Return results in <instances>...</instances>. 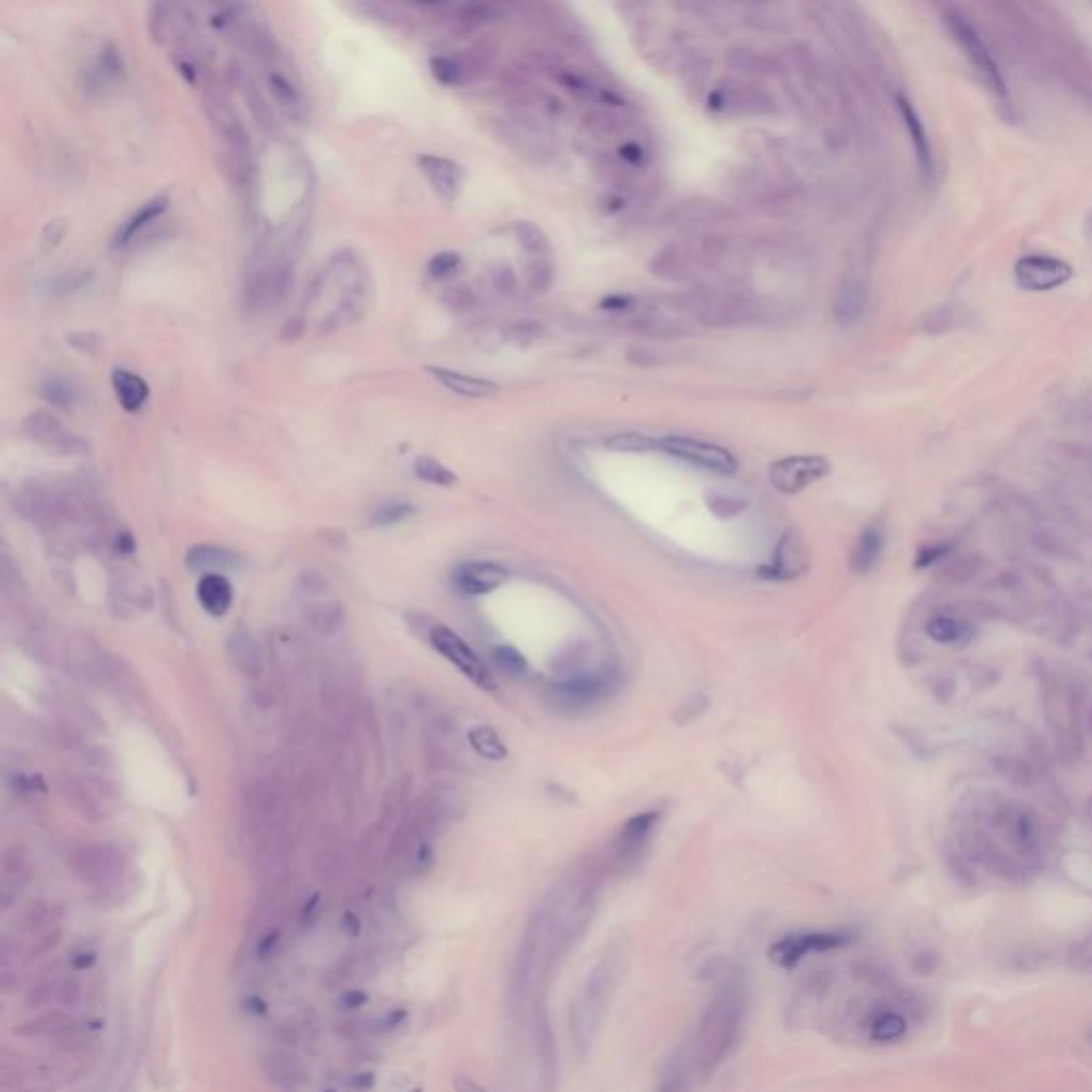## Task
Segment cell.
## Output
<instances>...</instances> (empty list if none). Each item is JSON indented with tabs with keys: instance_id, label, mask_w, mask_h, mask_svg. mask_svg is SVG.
<instances>
[{
	"instance_id": "1",
	"label": "cell",
	"mask_w": 1092,
	"mask_h": 1092,
	"mask_svg": "<svg viewBox=\"0 0 1092 1092\" xmlns=\"http://www.w3.org/2000/svg\"><path fill=\"white\" fill-rule=\"evenodd\" d=\"M585 898L587 896L578 895L576 890L575 895L566 890L557 892L551 903L542 907L536 922L527 933L521 954V977L525 983L540 980V975L551 967L553 956H557L563 945L570 941L578 924H583Z\"/></svg>"
},
{
	"instance_id": "2",
	"label": "cell",
	"mask_w": 1092,
	"mask_h": 1092,
	"mask_svg": "<svg viewBox=\"0 0 1092 1092\" xmlns=\"http://www.w3.org/2000/svg\"><path fill=\"white\" fill-rule=\"evenodd\" d=\"M368 293L370 280L361 261L355 255H350V252L335 255L327 263L325 269L318 273L310 293L312 305H325V301H333L329 316L318 327V333H331L361 316L365 305H368Z\"/></svg>"
},
{
	"instance_id": "3",
	"label": "cell",
	"mask_w": 1092,
	"mask_h": 1092,
	"mask_svg": "<svg viewBox=\"0 0 1092 1092\" xmlns=\"http://www.w3.org/2000/svg\"><path fill=\"white\" fill-rule=\"evenodd\" d=\"M619 973H621L619 960L615 956H604L580 986L570 1013L572 1035L580 1048L590 1045L602 1026L610 998L615 995Z\"/></svg>"
},
{
	"instance_id": "4",
	"label": "cell",
	"mask_w": 1092,
	"mask_h": 1092,
	"mask_svg": "<svg viewBox=\"0 0 1092 1092\" xmlns=\"http://www.w3.org/2000/svg\"><path fill=\"white\" fill-rule=\"evenodd\" d=\"M740 1007H743V1003H740L738 988L723 990L715 998L698 1037V1060L705 1069H711L717 1060H721L723 1052L728 1050V1045L735 1040L740 1022Z\"/></svg>"
},
{
	"instance_id": "5",
	"label": "cell",
	"mask_w": 1092,
	"mask_h": 1092,
	"mask_svg": "<svg viewBox=\"0 0 1092 1092\" xmlns=\"http://www.w3.org/2000/svg\"><path fill=\"white\" fill-rule=\"evenodd\" d=\"M945 24H948L954 41L958 43V48L965 53V58L971 63L975 71L982 75L983 81H986L992 90H995L997 96L1005 98L1007 86L1003 73H1000L995 56H992L988 45L983 43L980 33H977V28L956 9L945 11Z\"/></svg>"
},
{
	"instance_id": "6",
	"label": "cell",
	"mask_w": 1092,
	"mask_h": 1092,
	"mask_svg": "<svg viewBox=\"0 0 1092 1092\" xmlns=\"http://www.w3.org/2000/svg\"><path fill=\"white\" fill-rule=\"evenodd\" d=\"M830 474V461L820 455H792L770 463L768 478L777 491L794 495Z\"/></svg>"
},
{
	"instance_id": "7",
	"label": "cell",
	"mask_w": 1092,
	"mask_h": 1092,
	"mask_svg": "<svg viewBox=\"0 0 1092 1092\" xmlns=\"http://www.w3.org/2000/svg\"><path fill=\"white\" fill-rule=\"evenodd\" d=\"M660 450L685 463L717 472V474H735L738 468L735 455L728 448L713 444V442L683 438V435H668V438L660 440Z\"/></svg>"
},
{
	"instance_id": "8",
	"label": "cell",
	"mask_w": 1092,
	"mask_h": 1092,
	"mask_svg": "<svg viewBox=\"0 0 1092 1092\" xmlns=\"http://www.w3.org/2000/svg\"><path fill=\"white\" fill-rule=\"evenodd\" d=\"M1013 276L1020 288L1030 293H1048L1065 286L1073 278V267L1058 256L1028 255L1015 263Z\"/></svg>"
},
{
	"instance_id": "9",
	"label": "cell",
	"mask_w": 1092,
	"mask_h": 1092,
	"mask_svg": "<svg viewBox=\"0 0 1092 1092\" xmlns=\"http://www.w3.org/2000/svg\"><path fill=\"white\" fill-rule=\"evenodd\" d=\"M73 866L83 883L103 890L120 880L122 873H124L126 860L122 852L111 845H88L81 847L78 855H75Z\"/></svg>"
},
{
	"instance_id": "10",
	"label": "cell",
	"mask_w": 1092,
	"mask_h": 1092,
	"mask_svg": "<svg viewBox=\"0 0 1092 1092\" xmlns=\"http://www.w3.org/2000/svg\"><path fill=\"white\" fill-rule=\"evenodd\" d=\"M430 643L442 658H446L455 668H459L470 681H474L478 687H483L487 692L495 690V681L493 677L488 675L485 663L480 662L478 655L472 651L453 630L444 628V625H433L430 632Z\"/></svg>"
},
{
	"instance_id": "11",
	"label": "cell",
	"mask_w": 1092,
	"mask_h": 1092,
	"mask_svg": "<svg viewBox=\"0 0 1092 1092\" xmlns=\"http://www.w3.org/2000/svg\"><path fill=\"white\" fill-rule=\"evenodd\" d=\"M24 431L39 444L56 450L60 455H80L86 450V442L75 433H68L63 423L50 412H33L24 421Z\"/></svg>"
},
{
	"instance_id": "12",
	"label": "cell",
	"mask_w": 1092,
	"mask_h": 1092,
	"mask_svg": "<svg viewBox=\"0 0 1092 1092\" xmlns=\"http://www.w3.org/2000/svg\"><path fill=\"white\" fill-rule=\"evenodd\" d=\"M807 566L808 561L803 538H800L796 531H788L777 545L773 560H770L766 566H762L758 570V575L768 580H792L803 575Z\"/></svg>"
},
{
	"instance_id": "13",
	"label": "cell",
	"mask_w": 1092,
	"mask_h": 1092,
	"mask_svg": "<svg viewBox=\"0 0 1092 1092\" xmlns=\"http://www.w3.org/2000/svg\"><path fill=\"white\" fill-rule=\"evenodd\" d=\"M613 690V675L606 670L590 672V675L572 677L555 687V693L566 705L572 706H591L595 702L606 698V693Z\"/></svg>"
},
{
	"instance_id": "14",
	"label": "cell",
	"mask_w": 1092,
	"mask_h": 1092,
	"mask_svg": "<svg viewBox=\"0 0 1092 1092\" xmlns=\"http://www.w3.org/2000/svg\"><path fill=\"white\" fill-rule=\"evenodd\" d=\"M418 167H421L425 178L431 182V186L435 193L440 195V198H444L446 203H453L455 198L459 197L463 186V169L455 163V160L435 154H423L418 158Z\"/></svg>"
},
{
	"instance_id": "15",
	"label": "cell",
	"mask_w": 1092,
	"mask_h": 1092,
	"mask_svg": "<svg viewBox=\"0 0 1092 1092\" xmlns=\"http://www.w3.org/2000/svg\"><path fill=\"white\" fill-rule=\"evenodd\" d=\"M510 578V572L506 568L498 566L493 561H468L457 570L455 583L463 593L468 595H483L493 590H498Z\"/></svg>"
},
{
	"instance_id": "16",
	"label": "cell",
	"mask_w": 1092,
	"mask_h": 1092,
	"mask_svg": "<svg viewBox=\"0 0 1092 1092\" xmlns=\"http://www.w3.org/2000/svg\"><path fill=\"white\" fill-rule=\"evenodd\" d=\"M896 105H898L900 118H903L905 126H907V133H909V137H911L915 158H918L920 169L924 175H926V178H933L935 156H933V145H930L926 126H924V122L920 120V113L915 111V107L911 105V101H909L907 96L898 95Z\"/></svg>"
},
{
	"instance_id": "17",
	"label": "cell",
	"mask_w": 1092,
	"mask_h": 1092,
	"mask_svg": "<svg viewBox=\"0 0 1092 1092\" xmlns=\"http://www.w3.org/2000/svg\"><path fill=\"white\" fill-rule=\"evenodd\" d=\"M866 301L868 293L865 280H860L858 276H850L841 282V286L837 290L835 303H832V314H835V320L838 325L843 327L853 325L858 323L862 314H865Z\"/></svg>"
},
{
	"instance_id": "18",
	"label": "cell",
	"mask_w": 1092,
	"mask_h": 1092,
	"mask_svg": "<svg viewBox=\"0 0 1092 1092\" xmlns=\"http://www.w3.org/2000/svg\"><path fill=\"white\" fill-rule=\"evenodd\" d=\"M427 371H430L431 376L440 382V385H444L448 391H453L461 397H470V400H485V397H491L500 391L498 382L480 378V376H470V373H463V371H457V370L427 368Z\"/></svg>"
},
{
	"instance_id": "19",
	"label": "cell",
	"mask_w": 1092,
	"mask_h": 1092,
	"mask_svg": "<svg viewBox=\"0 0 1092 1092\" xmlns=\"http://www.w3.org/2000/svg\"><path fill=\"white\" fill-rule=\"evenodd\" d=\"M186 566L195 572H203L205 575H223V572H235L241 568V557L226 548L211 546V545H198L193 546L186 555Z\"/></svg>"
},
{
	"instance_id": "20",
	"label": "cell",
	"mask_w": 1092,
	"mask_h": 1092,
	"mask_svg": "<svg viewBox=\"0 0 1092 1092\" xmlns=\"http://www.w3.org/2000/svg\"><path fill=\"white\" fill-rule=\"evenodd\" d=\"M228 658H231L233 666L246 677H258V672L263 670L261 645L256 643L255 633L248 628H235L231 633V638H228Z\"/></svg>"
},
{
	"instance_id": "21",
	"label": "cell",
	"mask_w": 1092,
	"mask_h": 1092,
	"mask_svg": "<svg viewBox=\"0 0 1092 1092\" xmlns=\"http://www.w3.org/2000/svg\"><path fill=\"white\" fill-rule=\"evenodd\" d=\"M197 595L205 613L225 617L233 604V587L225 575H205L198 580Z\"/></svg>"
},
{
	"instance_id": "22",
	"label": "cell",
	"mask_w": 1092,
	"mask_h": 1092,
	"mask_svg": "<svg viewBox=\"0 0 1092 1092\" xmlns=\"http://www.w3.org/2000/svg\"><path fill=\"white\" fill-rule=\"evenodd\" d=\"M883 548H885L883 525L881 523L868 525L866 530L860 533L858 545L853 548L852 568L858 572V575H868V572L875 570L877 563H880Z\"/></svg>"
},
{
	"instance_id": "23",
	"label": "cell",
	"mask_w": 1092,
	"mask_h": 1092,
	"mask_svg": "<svg viewBox=\"0 0 1092 1092\" xmlns=\"http://www.w3.org/2000/svg\"><path fill=\"white\" fill-rule=\"evenodd\" d=\"M111 385H113V391H116L120 406L124 408L126 412L141 410L143 403L148 401V397H150L148 382L128 370H113Z\"/></svg>"
},
{
	"instance_id": "24",
	"label": "cell",
	"mask_w": 1092,
	"mask_h": 1092,
	"mask_svg": "<svg viewBox=\"0 0 1092 1092\" xmlns=\"http://www.w3.org/2000/svg\"><path fill=\"white\" fill-rule=\"evenodd\" d=\"M167 205H169V198L167 197H156V198H152V201L145 203L139 211L133 213V216L120 226V231L116 233V240H113V248H124L126 243H131L137 233L143 231V228L148 226L150 223H154V220L163 216V213L167 211Z\"/></svg>"
},
{
	"instance_id": "25",
	"label": "cell",
	"mask_w": 1092,
	"mask_h": 1092,
	"mask_svg": "<svg viewBox=\"0 0 1092 1092\" xmlns=\"http://www.w3.org/2000/svg\"><path fill=\"white\" fill-rule=\"evenodd\" d=\"M845 939L838 935H807V937H790L783 943H779V960H798L811 950H830L843 945Z\"/></svg>"
},
{
	"instance_id": "26",
	"label": "cell",
	"mask_w": 1092,
	"mask_h": 1092,
	"mask_svg": "<svg viewBox=\"0 0 1092 1092\" xmlns=\"http://www.w3.org/2000/svg\"><path fill=\"white\" fill-rule=\"evenodd\" d=\"M658 820H660L658 811H647V813L633 815L621 830V838H619V847H621V852L632 853V852H636L638 847H643L647 843L648 835L653 832L655 823H658Z\"/></svg>"
},
{
	"instance_id": "27",
	"label": "cell",
	"mask_w": 1092,
	"mask_h": 1092,
	"mask_svg": "<svg viewBox=\"0 0 1092 1092\" xmlns=\"http://www.w3.org/2000/svg\"><path fill=\"white\" fill-rule=\"evenodd\" d=\"M122 58L113 48H105L101 56L95 63V66L88 68L86 73V90H103L107 83L116 81L122 75Z\"/></svg>"
},
{
	"instance_id": "28",
	"label": "cell",
	"mask_w": 1092,
	"mask_h": 1092,
	"mask_svg": "<svg viewBox=\"0 0 1092 1092\" xmlns=\"http://www.w3.org/2000/svg\"><path fill=\"white\" fill-rule=\"evenodd\" d=\"M468 740L472 750H474L480 758H485L488 762H502L508 758L506 745H503L498 732L488 728V725H474V728L468 732Z\"/></svg>"
},
{
	"instance_id": "29",
	"label": "cell",
	"mask_w": 1092,
	"mask_h": 1092,
	"mask_svg": "<svg viewBox=\"0 0 1092 1092\" xmlns=\"http://www.w3.org/2000/svg\"><path fill=\"white\" fill-rule=\"evenodd\" d=\"M924 630H926L928 638L935 640L939 645H956L968 636L967 623H962L956 617L950 615L930 617L926 625H924Z\"/></svg>"
},
{
	"instance_id": "30",
	"label": "cell",
	"mask_w": 1092,
	"mask_h": 1092,
	"mask_svg": "<svg viewBox=\"0 0 1092 1092\" xmlns=\"http://www.w3.org/2000/svg\"><path fill=\"white\" fill-rule=\"evenodd\" d=\"M39 395H41L43 401H48L50 406L60 408V410L75 408V403H78V397H80L78 388H75L71 382L65 380V378L43 380Z\"/></svg>"
},
{
	"instance_id": "31",
	"label": "cell",
	"mask_w": 1092,
	"mask_h": 1092,
	"mask_svg": "<svg viewBox=\"0 0 1092 1092\" xmlns=\"http://www.w3.org/2000/svg\"><path fill=\"white\" fill-rule=\"evenodd\" d=\"M604 444L606 448L615 450V453H651V450H660V440L636 431L610 435Z\"/></svg>"
},
{
	"instance_id": "32",
	"label": "cell",
	"mask_w": 1092,
	"mask_h": 1092,
	"mask_svg": "<svg viewBox=\"0 0 1092 1092\" xmlns=\"http://www.w3.org/2000/svg\"><path fill=\"white\" fill-rule=\"evenodd\" d=\"M513 228H515L518 243H521V248L527 252V255H531L536 258L548 255L551 246H548V238L540 226H536L533 223H527V220H521V223H515Z\"/></svg>"
},
{
	"instance_id": "33",
	"label": "cell",
	"mask_w": 1092,
	"mask_h": 1092,
	"mask_svg": "<svg viewBox=\"0 0 1092 1092\" xmlns=\"http://www.w3.org/2000/svg\"><path fill=\"white\" fill-rule=\"evenodd\" d=\"M415 474L421 478L423 483L438 487H450L457 483V476L453 472H450L446 465H442L438 459H433V457H418L415 461Z\"/></svg>"
},
{
	"instance_id": "34",
	"label": "cell",
	"mask_w": 1092,
	"mask_h": 1092,
	"mask_svg": "<svg viewBox=\"0 0 1092 1092\" xmlns=\"http://www.w3.org/2000/svg\"><path fill=\"white\" fill-rule=\"evenodd\" d=\"M269 88H271V95L276 96V101L284 107L290 116L301 118L303 101H301L299 93H297V90L293 88V83L276 73V75H269Z\"/></svg>"
},
{
	"instance_id": "35",
	"label": "cell",
	"mask_w": 1092,
	"mask_h": 1092,
	"mask_svg": "<svg viewBox=\"0 0 1092 1092\" xmlns=\"http://www.w3.org/2000/svg\"><path fill=\"white\" fill-rule=\"evenodd\" d=\"M907 1033V1020L896 1012H885L870 1026V1037L875 1041H895Z\"/></svg>"
},
{
	"instance_id": "36",
	"label": "cell",
	"mask_w": 1092,
	"mask_h": 1092,
	"mask_svg": "<svg viewBox=\"0 0 1092 1092\" xmlns=\"http://www.w3.org/2000/svg\"><path fill=\"white\" fill-rule=\"evenodd\" d=\"M430 68L433 78L440 83H444V86H457V83L463 80L461 65L448 56H433Z\"/></svg>"
},
{
	"instance_id": "37",
	"label": "cell",
	"mask_w": 1092,
	"mask_h": 1092,
	"mask_svg": "<svg viewBox=\"0 0 1092 1092\" xmlns=\"http://www.w3.org/2000/svg\"><path fill=\"white\" fill-rule=\"evenodd\" d=\"M493 660L503 672H508L510 677H523L527 672V662L515 647L508 645L498 647L493 651Z\"/></svg>"
},
{
	"instance_id": "38",
	"label": "cell",
	"mask_w": 1092,
	"mask_h": 1092,
	"mask_svg": "<svg viewBox=\"0 0 1092 1092\" xmlns=\"http://www.w3.org/2000/svg\"><path fill=\"white\" fill-rule=\"evenodd\" d=\"M412 513H415V508H412L410 503H403V502L385 503V506H380L376 513L371 515V525H378V527L397 525V523L406 521Z\"/></svg>"
},
{
	"instance_id": "39",
	"label": "cell",
	"mask_w": 1092,
	"mask_h": 1092,
	"mask_svg": "<svg viewBox=\"0 0 1092 1092\" xmlns=\"http://www.w3.org/2000/svg\"><path fill=\"white\" fill-rule=\"evenodd\" d=\"M527 284H530L533 293H546V290L551 288L553 267L545 256L536 258V261L530 265V269H527Z\"/></svg>"
},
{
	"instance_id": "40",
	"label": "cell",
	"mask_w": 1092,
	"mask_h": 1092,
	"mask_svg": "<svg viewBox=\"0 0 1092 1092\" xmlns=\"http://www.w3.org/2000/svg\"><path fill=\"white\" fill-rule=\"evenodd\" d=\"M459 267L461 256L457 255V252H440V255H435L430 265H427V273H430V278L433 280H444L459 271Z\"/></svg>"
},
{
	"instance_id": "41",
	"label": "cell",
	"mask_w": 1092,
	"mask_h": 1092,
	"mask_svg": "<svg viewBox=\"0 0 1092 1092\" xmlns=\"http://www.w3.org/2000/svg\"><path fill=\"white\" fill-rule=\"evenodd\" d=\"M444 303L448 305V310H453V312H468V310L474 308L476 297H474V293H472L470 286H453V288L446 290Z\"/></svg>"
},
{
	"instance_id": "42",
	"label": "cell",
	"mask_w": 1092,
	"mask_h": 1092,
	"mask_svg": "<svg viewBox=\"0 0 1092 1092\" xmlns=\"http://www.w3.org/2000/svg\"><path fill=\"white\" fill-rule=\"evenodd\" d=\"M508 335L515 342H538L545 335V325L536 323V320H521V323L510 327Z\"/></svg>"
},
{
	"instance_id": "43",
	"label": "cell",
	"mask_w": 1092,
	"mask_h": 1092,
	"mask_svg": "<svg viewBox=\"0 0 1092 1092\" xmlns=\"http://www.w3.org/2000/svg\"><path fill=\"white\" fill-rule=\"evenodd\" d=\"M952 545L950 542H941V545H928L920 548L918 557H915V568L924 570V568H930L933 563H937L939 560H943L945 555L952 553Z\"/></svg>"
},
{
	"instance_id": "44",
	"label": "cell",
	"mask_w": 1092,
	"mask_h": 1092,
	"mask_svg": "<svg viewBox=\"0 0 1092 1092\" xmlns=\"http://www.w3.org/2000/svg\"><path fill=\"white\" fill-rule=\"evenodd\" d=\"M90 278H93V273L86 271V269L65 273V276H60L56 280V293H60V295L75 293V290H80L83 284H88Z\"/></svg>"
},
{
	"instance_id": "45",
	"label": "cell",
	"mask_w": 1092,
	"mask_h": 1092,
	"mask_svg": "<svg viewBox=\"0 0 1092 1092\" xmlns=\"http://www.w3.org/2000/svg\"><path fill=\"white\" fill-rule=\"evenodd\" d=\"M66 342L71 343L73 348H78V350H81V353H88V355H95V350L101 346V338H98V335L83 333V331L66 335Z\"/></svg>"
},
{
	"instance_id": "46",
	"label": "cell",
	"mask_w": 1092,
	"mask_h": 1092,
	"mask_svg": "<svg viewBox=\"0 0 1092 1092\" xmlns=\"http://www.w3.org/2000/svg\"><path fill=\"white\" fill-rule=\"evenodd\" d=\"M65 231H66V226H65V223H60V220H53V223H50L48 226H45L43 238H41L43 243H45V248H53V246H56V243L60 240H63Z\"/></svg>"
},
{
	"instance_id": "47",
	"label": "cell",
	"mask_w": 1092,
	"mask_h": 1092,
	"mask_svg": "<svg viewBox=\"0 0 1092 1092\" xmlns=\"http://www.w3.org/2000/svg\"><path fill=\"white\" fill-rule=\"evenodd\" d=\"M493 282H495V286H498V290H502V293H513V290L517 288V278H515V273L508 269V267H502V269L495 271Z\"/></svg>"
},
{
	"instance_id": "48",
	"label": "cell",
	"mask_w": 1092,
	"mask_h": 1092,
	"mask_svg": "<svg viewBox=\"0 0 1092 1092\" xmlns=\"http://www.w3.org/2000/svg\"><path fill=\"white\" fill-rule=\"evenodd\" d=\"M630 301H632L630 297L615 295V297H608V299H606L604 303H602V305H604L606 310H625V308H628V303H630Z\"/></svg>"
}]
</instances>
